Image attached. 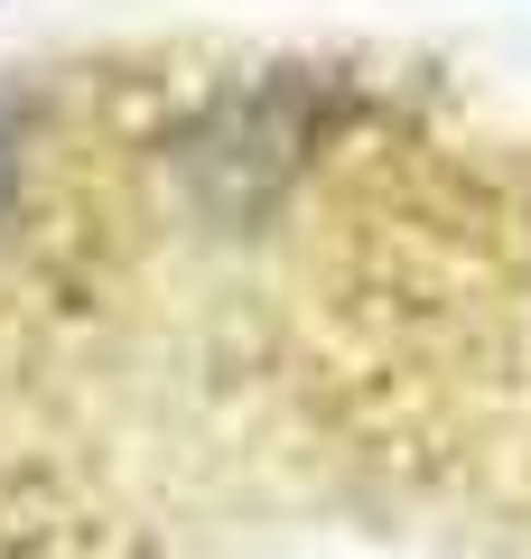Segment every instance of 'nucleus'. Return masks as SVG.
Masks as SVG:
<instances>
[{
	"label": "nucleus",
	"instance_id": "nucleus-1",
	"mask_svg": "<svg viewBox=\"0 0 531 559\" xmlns=\"http://www.w3.org/2000/svg\"><path fill=\"white\" fill-rule=\"evenodd\" d=\"M10 197H20V103L0 94V215H10Z\"/></svg>",
	"mask_w": 531,
	"mask_h": 559
}]
</instances>
